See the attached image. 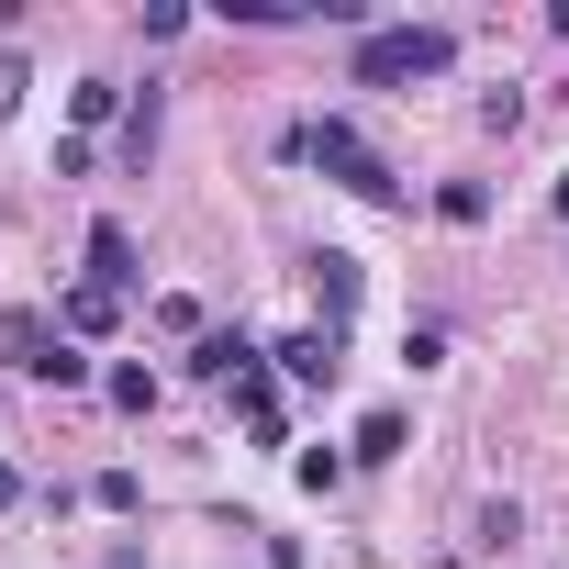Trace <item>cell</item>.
Wrapping results in <instances>:
<instances>
[{
    "mask_svg": "<svg viewBox=\"0 0 569 569\" xmlns=\"http://www.w3.org/2000/svg\"><path fill=\"white\" fill-rule=\"evenodd\" d=\"M279 157H302V168H325L336 190H358V201H402V179H391V157L347 123V112H325V123H291L279 134Z\"/></svg>",
    "mask_w": 569,
    "mask_h": 569,
    "instance_id": "cell-1",
    "label": "cell"
},
{
    "mask_svg": "<svg viewBox=\"0 0 569 569\" xmlns=\"http://www.w3.org/2000/svg\"><path fill=\"white\" fill-rule=\"evenodd\" d=\"M447 68H458V34L447 23H369L358 57H347L358 90H413V79H447Z\"/></svg>",
    "mask_w": 569,
    "mask_h": 569,
    "instance_id": "cell-2",
    "label": "cell"
},
{
    "mask_svg": "<svg viewBox=\"0 0 569 569\" xmlns=\"http://www.w3.org/2000/svg\"><path fill=\"white\" fill-rule=\"evenodd\" d=\"M0 369H12V380H46V391H79V380H90L79 336H57V325L23 313V302H0Z\"/></svg>",
    "mask_w": 569,
    "mask_h": 569,
    "instance_id": "cell-3",
    "label": "cell"
},
{
    "mask_svg": "<svg viewBox=\"0 0 569 569\" xmlns=\"http://www.w3.org/2000/svg\"><path fill=\"white\" fill-rule=\"evenodd\" d=\"M268 358H279V380H302V391H336V369H347V336H336V325H302V336H279Z\"/></svg>",
    "mask_w": 569,
    "mask_h": 569,
    "instance_id": "cell-4",
    "label": "cell"
},
{
    "mask_svg": "<svg viewBox=\"0 0 569 569\" xmlns=\"http://www.w3.org/2000/svg\"><path fill=\"white\" fill-rule=\"evenodd\" d=\"M257 358H268V347H257V336H246V325H212V336H201V347H190V369H201V380H246V369H257Z\"/></svg>",
    "mask_w": 569,
    "mask_h": 569,
    "instance_id": "cell-5",
    "label": "cell"
},
{
    "mask_svg": "<svg viewBox=\"0 0 569 569\" xmlns=\"http://www.w3.org/2000/svg\"><path fill=\"white\" fill-rule=\"evenodd\" d=\"M90 279H101V291H134V279H146V268H134V234H123L112 212L90 223Z\"/></svg>",
    "mask_w": 569,
    "mask_h": 569,
    "instance_id": "cell-6",
    "label": "cell"
},
{
    "mask_svg": "<svg viewBox=\"0 0 569 569\" xmlns=\"http://www.w3.org/2000/svg\"><path fill=\"white\" fill-rule=\"evenodd\" d=\"M112 325H123V291H101V279H79L57 302V336H112Z\"/></svg>",
    "mask_w": 569,
    "mask_h": 569,
    "instance_id": "cell-7",
    "label": "cell"
},
{
    "mask_svg": "<svg viewBox=\"0 0 569 569\" xmlns=\"http://www.w3.org/2000/svg\"><path fill=\"white\" fill-rule=\"evenodd\" d=\"M234 413H246V436H257V447L291 436V413H279V380H268V369H246V380H234Z\"/></svg>",
    "mask_w": 569,
    "mask_h": 569,
    "instance_id": "cell-8",
    "label": "cell"
},
{
    "mask_svg": "<svg viewBox=\"0 0 569 569\" xmlns=\"http://www.w3.org/2000/svg\"><path fill=\"white\" fill-rule=\"evenodd\" d=\"M313 302H325V325L347 336V313H358V257H336V246L313 257Z\"/></svg>",
    "mask_w": 569,
    "mask_h": 569,
    "instance_id": "cell-9",
    "label": "cell"
},
{
    "mask_svg": "<svg viewBox=\"0 0 569 569\" xmlns=\"http://www.w3.org/2000/svg\"><path fill=\"white\" fill-rule=\"evenodd\" d=\"M157 123H168V101H157V90H146V101H134V112H123V157H134V168H146V157H157Z\"/></svg>",
    "mask_w": 569,
    "mask_h": 569,
    "instance_id": "cell-10",
    "label": "cell"
},
{
    "mask_svg": "<svg viewBox=\"0 0 569 569\" xmlns=\"http://www.w3.org/2000/svg\"><path fill=\"white\" fill-rule=\"evenodd\" d=\"M68 112H79V134H90V123H112V112H123V90H112V79H79V90H68Z\"/></svg>",
    "mask_w": 569,
    "mask_h": 569,
    "instance_id": "cell-11",
    "label": "cell"
},
{
    "mask_svg": "<svg viewBox=\"0 0 569 569\" xmlns=\"http://www.w3.org/2000/svg\"><path fill=\"white\" fill-rule=\"evenodd\" d=\"M436 212H447V223H491V190H480V179H447Z\"/></svg>",
    "mask_w": 569,
    "mask_h": 569,
    "instance_id": "cell-12",
    "label": "cell"
},
{
    "mask_svg": "<svg viewBox=\"0 0 569 569\" xmlns=\"http://www.w3.org/2000/svg\"><path fill=\"white\" fill-rule=\"evenodd\" d=\"M101 391H112V413H157V380L146 369H101Z\"/></svg>",
    "mask_w": 569,
    "mask_h": 569,
    "instance_id": "cell-13",
    "label": "cell"
},
{
    "mask_svg": "<svg viewBox=\"0 0 569 569\" xmlns=\"http://www.w3.org/2000/svg\"><path fill=\"white\" fill-rule=\"evenodd\" d=\"M402 436H413V425H402V413H369V425H358V447H347V458H402Z\"/></svg>",
    "mask_w": 569,
    "mask_h": 569,
    "instance_id": "cell-14",
    "label": "cell"
},
{
    "mask_svg": "<svg viewBox=\"0 0 569 569\" xmlns=\"http://www.w3.org/2000/svg\"><path fill=\"white\" fill-rule=\"evenodd\" d=\"M90 502H101V513H134V502H146V480H134V469H101V480H90Z\"/></svg>",
    "mask_w": 569,
    "mask_h": 569,
    "instance_id": "cell-15",
    "label": "cell"
},
{
    "mask_svg": "<svg viewBox=\"0 0 569 569\" xmlns=\"http://www.w3.org/2000/svg\"><path fill=\"white\" fill-rule=\"evenodd\" d=\"M347 480V447H302V491H336Z\"/></svg>",
    "mask_w": 569,
    "mask_h": 569,
    "instance_id": "cell-16",
    "label": "cell"
},
{
    "mask_svg": "<svg viewBox=\"0 0 569 569\" xmlns=\"http://www.w3.org/2000/svg\"><path fill=\"white\" fill-rule=\"evenodd\" d=\"M525 536V502H480V547H513Z\"/></svg>",
    "mask_w": 569,
    "mask_h": 569,
    "instance_id": "cell-17",
    "label": "cell"
},
{
    "mask_svg": "<svg viewBox=\"0 0 569 569\" xmlns=\"http://www.w3.org/2000/svg\"><path fill=\"white\" fill-rule=\"evenodd\" d=\"M23 90H34V68H23L12 46H0V123H12V112H23Z\"/></svg>",
    "mask_w": 569,
    "mask_h": 569,
    "instance_id": "cell-18",
    "label": "cell"
},
{
    "mask_svg": "<svg viewBox=\"0 0 569 569\" xmlns=\"http://www.w3.org/2000/svg\"><path fill=\"white\" fill-rule=\"evenodd\" d=\"M12 502H23V469H12V458H0V513H12Z\"/></svg>",
    "mask_w": 569,
    "mask_h": 569,
    "instance_id": "cell-19",
    "label": "cell"
},
{
    "mask_svg": "<svg viewBox=\"0 0 569 569\" xmlns=\"http://www.w3.org/2000/svg\"><path fill=\"white\" fill-rule=\"evenodd\" d=\"M268 569H302V547H291V536H268Z\"/></svg>",
    "mask_w": 569,
    "mask_h": 569,
    "instance_id": "cell-20",
    "label": "cell"
},
{
    "mask_svg": "<svg viewBox=\"0 0 569 569\" xmlns=\"http://www.w3.org/2000/svg\"><path fill=\"white\" fill-rule=\"evenodd\" d=\"M112 569H146V558H134V547H112Z\"/></svg>",
    "mask_w": 569,
    "mask_h": 569,
    "instance_id": "cell-21",
    "label": "cell"
},
{
    "mask_svg": "<svg viewBox=\"0 0 569 569\" xmlns=\"http://www.w3.org/2000/svg\"><path fill=\"white\" fill-rule=\"evenodd\" d=\"M558 223H569V179H558Z\"/></svg>",
    "mask_w": 569,
    "mask_h": 569,
    "instance_id": "cell-22",
    "label": "cell"
},
{
    "mask_svg": "<svg viewBox=\"0 0 569 569\" xmlns=\"http://www.w3.org/2000/svg\"><path fill=\"white\" fill-rule=\"evenodd\" d=\"M436 569H458V558H436Z\"/></svg>",
    "mask_w": 569,
    "mask_h": 569,
    "instance_id": "cell-23",
    "label": "cell"
}]
</instances>
